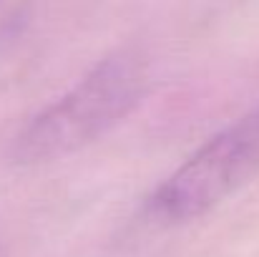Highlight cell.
<instances>
[{"label":"cell","mask_w":259,"mask_h":257,"mask_svg":"<svg viewBox=\"0 0 259 257\" xmlns=\"http://www.w3.org/2000/svg\"><path fill=\"white\" fill-rule=\"evenodd\" d=\"M0 257H8V255H5V250H3V247H0Z\"/></svg>","instance_id":"obj_4"},{"label":"cell","mask_w":259,"mask_h":257,"mask_svg":"<svg viewBox=\"0 0 259 257\" xmlns=\"http://www.w3.org/2000/svg\"><path fill=\"white\" fill-rule=\"evenodd\" d=\"M149 93V63L134 48L98 61L81 81L38 111L13 139L15 164L35 167L71 157L121 124Z\"/></svg>","instance_id":"obj_1"},{"label":"cell","mask_w":259,"mask_h":257,"mask_svg":"<svg viewBox=\"0 0 259 257\" xmlns=\"http://www.w3.org/2000/svg\"><path fill=\"white\" fill-rule=\"evenodd\" d=\"M23 15V0H0V41L13 30Z\"/></svg>","instance_id":"obj_3"},{"label":"cell","mask_w":259,"mask_h":257,"mask_svg":"<svg viewBox=\"0 0 259 257\" xmlns=\"http://www.w3.org/2000/svg\"><path fill=\"white\" fill-rule=\"evenodd\" d=\"M259 176V108L204 141L149 194L144 209L159 225H186L217 209Z\"/></svg>","instance_id":"obj_2"}]
</instances>
